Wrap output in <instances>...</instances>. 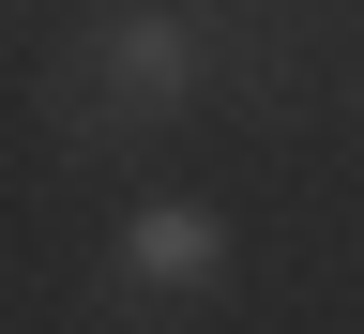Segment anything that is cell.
<instances>
[{"mask_svg":"<svg viewBox=\"0 0 364 334\" xmlns=\"http://www.w3.org/2000/svg\"><path fill=\"white\" fill-rule=\"evenodd\" d=\"M213 76H228V46H213L198 0H91V31H76L46 107H61V152H152Z\"/></svg>","mask_w":364,"mask_h":334,"instance_id":"obj_1","label":"cell"},{"mask_svg":"<svg viewBox=\"0 0 364 334\" xmlns=\"http://www.w3.org/2000/svg\"><path fill=\"white\" fill-rule=\"evenodd\" d=\"M228 273H243V228H228L213 198H136L122 244H107V304L182 319V304H228Z\"/></svg>","mask_w":364,"mask_h":334,"instance_id":"obj_2","label":"cell"},{"mask_svg":"<svg viewBox=\"0 0 364 334\" xmlns=\"http://www.w3.org/2000/svg\"><path fill=\"white\" fill-rule=\"evenodd\" d=\"M198 16H213V31H228V16H273V0H198Z\"/></svg>","mask_w":364,"mask_h":334,"instance_id":"obj_3","label":"cell"}]
</instances>
